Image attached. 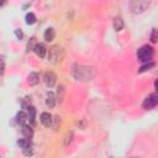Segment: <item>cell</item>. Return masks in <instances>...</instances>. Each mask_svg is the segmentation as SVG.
<instances>
[{"instance_id": "cell-1", "label": "cell", "mask_w": 158, "mask_h": 158, "mask_svg": "<svg viewBox=\"0 0 158 158\" xmlns=\"http://www.w3.org/2000/svg\"><path fill=\"white\" fill-rule=\"evenodd\" d=\"M73 77L80 81H89L95 77V70L93 67L88 65H74L73 68Z\"/></svg>"}, {"instance_id": "cell-2", "label": "cell", "mask_w": 158, "mask_h": 158, "mask_svg": "<svg viewBox=\"0 0 158 158\" xmlns=\"http://www.w3.org/2000/svg\"><path fill=\"white\" fill-rule=\"evenodd\" d=\"M48 52V60L53 64H58L60 63L63 59H64V56H65V52L63 49V47H60L59 44H54L49 48Z\"/></svg>"}, {"instance_id": "cell-3", "label": "cell", "mask_w": 158, "mask_h": 158, "mask_svg": "<svg viewBox=\"0 0 158 158\" xmlns=\"http://www.w3.org/2000/svg\"><path fill=\"white\" fill-rule=\"evenodd\" d=\"M153 54H154L153 48H152L151 46L146 44V46H142V47L138 49V52H137V58H138V60H141V62L148 63V62H151V59L153 58Z\"/></svg>"}, {"instance_id": "cell-4", "label": "cell", "mask_w": 158, "mask_h": 158, "mask_svg": "<svg viewBox=\"0 0 158 158\" xmlns=\"http://www.w3.org/2000/svg\"><path fill=\"white\" fill-rule=\"evenodd\" d=\"M149 4L151 2L148 0H135V1H132L130 4V9L132 10L133 14H141V12L147 10Z\"/></svg>"}, {"instance_id": "cell-5", "label": "cell", "mask_w": 158, "mask_h": 158, "mask_svg": "<svg viewBox=\"0 0 158 158\" xmlns=\"http://www.w3.org/2000/svg\"><path fill=\"white\" fill-rule=\"evenodd\" d=\"M157 102H158V96H157L156 94H152V95H149V96H147V98L144 99L142 106H143V109L149 110V109H153V107L157 105Z\"/></svg>"}, {"instance_id": "cell-6", "label": "cell", "mask_w": 158, "mask_h": 158, "mask_svg": "<svg viewBox=\"0 0 158 158\" xmlns=\"http://www.w3.org/2000/svg\"><path fill=\"white\" fill-rule=\"evenodd\" d=\"M56 79H57V77H56V74H54L53 72H46L44 75H43L44 84H46L48 88H51V86H53V85L56 84Z\"/></svg>"}, {"instance_id": "cell-7", "label": "cell", "mask_w": 158, "mask_h": 158, "mask_svg": "<svg viewBox=\"0 0 158 158\" xmlns=\"http://www.w3.org/2000/svg\"><path fill=\"white\" fill-rule=\"evenodd\" d=\"M47 47L43 44V43H36V46L33 47V52L40 57V58H43L47 53Z\"/></svg>"}, {"instance_id": "cell-8", "label": "cell", "mask_w": 158, "mask_h": 158, "mask_svg": "<svg viewBox=\"0 0 158 158\" xmlns=\"http://www.w3.org/2000/svg\"><path fill=\"white\" fill-rule=\"evenodd\" d=\"M40 121H41V123H42L43 126L49 127V126L52 125V116H51V114H48V112H42L41 116H40Z\"/></svg>"}, {"instance_id": "cell-9", "label": "cell", "mask_w": 158, "mask_h": 158, "mask_svg": "<svg viewBox=\"0 0 158 158\" xmlns=\"http://www.w3.org/2000/svg\"><path fill=\"white\" fill-rule=\"evenodd\" d=\"M21 132H22V135L25 136V138H28V139H31L32 136H33V130H32L30 126H27V125H22Z\"/></svg>"}, {"instance_id": "cell-10", "label": "cell", "mask_w": 158, "mask_h": 158, "mask_svg": "<svg viewBox=\"0 0 158 158\" xmlns=\"http://www.w3.org/2000/svg\"><path fill=\"white\" fill-rule=\"evenodd\" d=\"M46 105L49 107V109H52V107H54V105H56V96H54V94L53 93H47V99H46Z\"/></svg>"}, {"instance_id": "cell-11", "label": "cell", "mask_w": 158, "mask_h": 158, "mask_svg": "<svg viewBox=\"0 0 158 158\" xmlns=\"http://www.w3.org/2000/svg\"><path fill=\"white\" fill-rule=\"evenodd\" d=\"M27 120H30V122L32 125H35V116H36V109L33 106H27Z\"/></svg>"}, {"instance_id": "cell-12", "label": "cell", "mask_w": 158, "mask_h": 158, "mask_svg": "<svg viewBox=\"0 0 158 158\" xmlns=\"http://www.w3.org/2000/svg\"><path fill=\"white\" fill-rule=\"evenodd\" d=\"M16 121L20 125H25V122L27 121V114L25 111H19L16 115Z\"/></svg>"}, {"instance_id": "cell-13", "label": "cell", "mask_w": 158, "mask_h": 158, "mask_svg": "<svg viewBox=\"0 0 158 158\" xmlns=\"http://www.w3.org/2000/svg\"><path fill=\"white\" fill-rule=\"evenodd\" d=\"M112 26H114V28L116 30V31H121L122 28H123V21H122V19L121 17H115L114 19V22H112Z\"/></svg>"}, {"instance_id": "cell-14", "label": "cell", "mask_w": 158, "mask_h": 158, "mask_svg": "<svg viewBox=\"0 0 158 158\" xmlns=\"http://www.w3.org/2000/svg\"><path fill=\"white\" fill-rule=\"evenodd\" d=\"M38 80H40L38 73H36V72L30 73V75H28V84H30V85H36V84L38 83Z\"/></svg>"}, {"instance_id": "cell-15", "label": "cell", "mask_w": 158, "mask_h": 158, "mask_svg": "<svg viewBox=\"0 0 158 158\" xmlns=\"http://www.w3.org/2000/svg\"><path fill=\"white\" fill-rule=\"evenodd\" d=\"M64 93H65V89H64V86L60 84V85H58V88H57V100H58V102L60 104L62 101H63V99H64Z\"/></svg>"}, {"instance_id": "cell-16", "label": "cell", "mask_w": 158, "mask_h": 158, "mask_svg": "<svg viewBox=\"0 0 158 158\" xmlns=\"http://www.w3.org/2000/svg\"><path fill=\"white\" fill-rule=\"evenodd\" d=\"M54 36H56V32H54L53 28H47V30H46V32H44V40H46L47 42L53 41Z\"/></svg>"}, {"instance_id": "cell-17", "label": "cell", "mask_w": 158, "mask_h": 158, "mask_svg": "<svg viewBox=\"0 0 158 158\" xmlns=\"http://www.w3.org/2000/svg\"><path fill=\"white\" fill-rule=\"evenodd\" d=\"M17 144L23 149V148H27V147H31V139L28 138H21L17 141Z\"/></svg>"}, {"instance_id": "cell-18", "label": "cell", "mask_w": 158, "mask_h": 158, "mask_svg": "<svg viewBox=\"0 0 158 158\" xmlns=\"http://www.w3.org/2000/svg\"><path fill=\"white\" fill-rule=\"evenodd\" d=\"M25 19H26V23H27V25H33V23L36 22V16H35V14H32V12H28Z\"/></svg>"}, {"instance_id": "cell-19", "label": "cell", "mask_w": 158, "mask_h": 158, "mask_svg": "<svg viewBox=\"0 0 158 158\" xmlns=\"http://www.w3.org/2000/svg\"><path fill=\"white\" fill-rule=\"evenodd\" d=\"M154 67V63L153 62H149V63H146L144 65H142L139 69H138V73H143V72H146V70H149L151 68H153Z\"/></svg>"}, {"instance_id": "cell-20", "label": "cell", "mask_w": 158, "mask_h": 158, "mask_svg": "<svg viewBox=\"0 0 158 158\" xmlns=\"http://www.w3.org/2000/svg\"><path fill=\"white\" fill-rule=\"evenodd\" d=\"M53 120V128L57 131L58 128H59V126H60V117L57 115V116H54V118H52Z\"/></svg>"}, {"instance_id": "cell-21", "label": "cell", "mask_w": 158, "mask_h": 158, "mask_svg": "<svg viewBox=\"0 0 158 158\" xmlns=\"http://www.w3.org/2000/svg\"><path fill=\"white\" fill-rule=\"evenodd\" d=\"M73 139V131H69L67 135H65V139H64V146H68Z\"/></svg>"}, {"instance_id": "cell-22", "label": "cell", "mask_w": 158, "mask_h": 158, "mask_svg": "<svg viewBox=\"0 0 158 158\" xmlns=\"http://www.w3.org/2000/svg\"><path fill=\"white\" fill-rule=\"evenodd\" d=\"M35 43H36V38H35V37L30 38V41H28V43H27V51H33V47L36 46Z\"/></svg>"}, {"instance_id": "cell-23", "label": "cell", "mask_w": 158, "mask_h": 158, "mask_svg": "<svg viewBox=\"0 0 158 158\" xmlns=\"http://www.w3.org/2000/svg\"><path fill=\"white\" fill-rule=\"evenodd\" d=\"M22 151H23V154H25V156H27V157H31V156L33 154V151H32V148H31V147L23 148Z\"/></svg>"}, {"instance_id": "cell-24", "label": "cell", "mask_w": 158, "mask_h": 158, "mask_svg": "<svg viewBox=\"0 0 158 158\" xmlns=\"http://www.w3.org/2000/svg\"><path fill=\"white\" fill-rule=\"evenodd\" d=\"M151 41H152V43H156V42H157V30H156V28H153V31H152Z\"/></svg>"}, {"instance_id": "cell-25", "label": "cell", "mask_w": 158, "mask_h": 158, "mask_svg": "<svg viewBox=\"0 0 158 158\" xmlns=\"http://www.w3.org/2000/svg\"><path fill=\"white\" fill-rule=\"evenodd\" d=\"M15 36L17 37V40H21L23 37V33H22L21 30H15Z\"/></svg>"}, {"instance_id": "cell-26", "label": "cell", "mask_w": 158, "mask_h": 158, "mask_svg": "<svg viewBox=\"0 0 158 158\" xmlns=\"http://www.w3.org/2000/svg\"><path fill=\"white\" fill-rule=\"evenodd\" d=\"M4 70H5V63H4V60L0 58V74H4Z\"/></svg>"}, {"instance_id": "cell-27", "label": "cell", "mask_w": 158, "mask_h": 158, "mask_svg": "<svg viewBox=\"0 0 158 158\" xmlns=\"http://www.w3.org/2000/svg\"><path fill=\"white\" fill-rule=\"evenodd\" d=\"M4 4H5L4 1H0V6H1V5H4Z\"/></svg>"}, {"instance_id": "cell-28", "label": "cell", "mask_w": 158, "mask_h": 158, "mask_svg": "<svg viewBox=\"0 0 158 158\" xmlns=\"http://www.w3.org/2000/svg\"><path fill=\"white\" fill-rule=\"evenodd\" d=\"M133 158H138V157H133Z\"/></svg>"}, {"instance_id": "cell-29", "label": "cell", "mask_w": 158, "mask_h": 158, "mask_svg": "<svg viewBox=\"0 0 158 158\" xmlns=\"http://www.w3.org/2000/svg\"><path fill=\"white\" fill-rule=\"evenodd\" d=\"M0 158H1V157H0Z\"/></svg>"}]
</instances>
